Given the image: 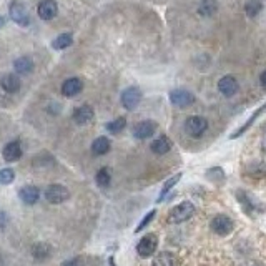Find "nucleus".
I'll list each match as a JSON object with an SVG mask.
<instances>
[{"label":"nucleus","instance_id":"nucleus-22","mask_svg":"<svg viewBox=\"0 0 266 266\" xmlns=\"http://www.w3.org/2000/svg\"><path fill=\"white\" fill-rule=\"evenodd\" d=\"M72 42H73L72 35H70V33H62V35H59V37L53 40L52 47L55 48V50H64V48L72 45Z\"/></svg>","mask_w":266,"mask_h":266},{"label":"nucleus","instance_id":"nucleus-27","mask_svg":"<svg viewBox=\"0 0 266 266\" xmlns=\"http://www.w3.org/2000/svg\"><path fill=\"white\" fill-rule=\"evenodd\" d=\"M125 127H127V120H125L123 117H120V118H117V120L107 123V130L110 133H120Z\"/></svg>","mask_w":266,"mask_h":266},{"label":"nucleus","instance_id":"nucleus-17","mask_svg":"<svg viewBox=\"0 0 266 266\" xmlns=\"http://www.w3.org/2000/svg\"><path fill=\"white\" fill-rule=\"evenodd\" d=\"M170 150H172V140L165 135L158 137L155 142L151 143V151L157 153V155H165V153H168Z\"/></svg>","mask_w":266,"mask_h":266},{"label":"nucleus","instance_id":"nucleus-26","mask_svg":"<svg viewBox=\"0 0 266 266\" xmlns=\"http://www.w3.org/2000/svg\"><path fill=\"white\" fill-rule=\"evenodd\" d=\"M178 180H181V173H177V175H175V177H172L170 180L166 181V183L163 185V188H162V193H160V198H158V201H163V200H165V197H166V192H168V190H172V188L178 183Z\"/></svg>","mask_w":266,"mask_h":266},{"label":"nucleus","instance_id":"nucleus-10","mask_svg":"<svg viewBox=\"0 0 266 266\" xmlns=\"http://www.w3.org/2000/svg\"><path fill=\"white\" fill-rule=\"evenodd\" d=\"M37 12H39V17L42 20H52L59 12L57 2H55V0H42V2L39 4Z\"/></svg>","mask_w":266,"mask_h":266},{"label":"nucleus","instance_id":"nucleus-28","mask_svg":"<svg viewBox=\"0 0 266 266\" xmlns=\"http://www.w3.org/2000/svg\"><path fill=\"white\" fill-rule=\"evenodd\" d=\"M215 10H216L215 0H203V4H201V7H200V13H201V15L210 17Z\"/></svg>","mask_w":266,"mask_h":266},{"label":"nucleus","instance_id":"nucleus-35","mask_svg":"<svg viewBox=\"0 0 266 266\" xmlns=\"http://www.w3.org/2000/svg\"><path fill=\"white\" fill-rule=\"evenodd\" d=\"M108 264H110V266H117V264H115V260H113V258H110V260H108Z\"/></svg>","mask_w":266,"mask_h":266},{"label":"nucleus","instance_id":"nucleus-33","mask_svg":"<svg viewBox=\"0 0 266 266\" xmlns=\"http://www.w3.org/2000/svg\"><path fill=\"white\" fill-rule=\"evenodd\" d=\"M260 82H261V85H263V87L266 88V70H264V72H263V73L260 75Z\"/></svg>","mask_w":266,"mask_h":266},{"label":"nucleus","instance_id":"nucleus-34","mask_svg":"<svg viewBox=\"0 0 266 266\" xmlns=\"http://www.w3.org/2000/svg\"><path fill=\"white\" fill-rule=\"evenodd\" d=\"M246 266H264V264L260 263V261H253V263H250V264H246Z\"/></svg>","mask_w":266,"mask_h":266},{"label":"nucleus","instance_id":"nucleus-9","mask_svg":"<svg viewBox=\"0 0 266 266\" xmlns=\"http://www.w3.org/2000/svg\"><path fill=\"white\" fill-rule=\"evenodd\" d=\"M157 131V123L151 122V120H145V122H140L135 125L133 128V135H135L138 140H146L153 137V133Z\"/></svg>","mask_w":266,"mask_h":266},{"label":"nucleus","instance_id":"nucleus-2","mask_svg":"<svg viewBox=\"0 0 266 266\" xmlns=\"http://www.w3.org/2000/svg\"><path fill=\"white\" fill-rule=\"evenodd\" d=\"M70 198V192L64 185H50L45 190V200L52 205H60Z\"/></svg>","mask_w":266,"mask_h":266},{"label":"nucleus","instance_id":"nucleus-3","mask_svg":"<svg viewBox=\"0 0 266 266\" xmlns=\"http://www.w3.org/2000/svg\"><path fill=\"white\" fill-rule=\"evenodd\" d=\"M208 128V122L203 117H190L185 122V131L193 138L201 137Z\"/></svg>","mask_w":266,"mask_h":266},{"label":"nucleus","instance_id":"nucleus-12","mask_svg":"<svg viewBox=\"0 0 266 266\" xmlns=\"http://www.w3.org/2000/svg\"><path fill=\"white\" fill-rule=\"evenodd\" d=\"M218 90L225 97H233L238 92V80L232 75H225L218 82Z\"/></svg>","mask_w":266,"mask_h":266},{"label":"nucleus","instance_id":"nucleus-23","mask_svg":"<svg viewBox=\"0 0 266 266\" xmlns=\"http://www.w3.org/2000/svg\"><path fill=\"white\" fill-rule=\"evenodd\" d=\"M95 181H97V185H100L103 188L108 186L110 181H111V172L108 170L107 166L100 168V170L97 172V175H95Z\"/></svg>","mask_w":266,"mask_h":266},{"label":"nucleus","instance_id":"nucleus-25","mask_svg":"<svg viewBox=\"0 0 266 266\" xmlns=\"http://www.w3.org/2000/svg\"><path fill=\"white\" fill-rule=\"evenodd\" d=\"M261 9H263V5L260 0H248L246 5H244V12H246L248 17H251V18H255L258 13L261 12Z\"/></svg>","mask_w":266,"mask_h":266},{"label":"nucleus","instance_id":"nucleus-31","mask_svg":"<svg viewBox=\"0 0 266 266\" xmlns=\"http://www.w3.org/2000/svg\"><path fill=\"white\" fill-rule=\"evenodd\" d=\"M7 220H9V216H7V213L0 212V230H4L7 226Z\"/></svg>","mask_w":266,"mask_h":266},{"label":"nucleus","instance_id":"nucleus-8","mask_svg":"<svg viewBox=\"0 0 266 266\" xmlns=\"http://www.w3.org/2000/svg\"><path fill=\"white\" fill-rule=\"evenodd\" d=\"M170 100L175 107H180V108H185V107H190L195 102V95L192 92L183 88H177V90H172L170 92Z\"/></svg>","mask_w":266,"mask_h":266},{"label":"nucleus","instance_id":"nucleus-5","mask_svg":"<svg viewBox=\"0 0 266 266\" xmlns=\"http://www.w3.org/2000/svg\"><path fill=\"white\" fill-rule=\"evenodd\" d=\"M233 228H235V223L226 215H216L215 218L212 220V230L216 235L226 236V235H230L233 232Z\"/></svg>","mask_w":266,"mask_h":266},{"label":"nucleus","instance_id":"nucleus-32","mask_svg":"<svg viewBox=\"0 0 266 266\" xmlns=\"http://www.w3.org/2000/svg\"><path fill=\"white\" fill-rule=\"evenodd\" d=\"M64 266H82V261L79 260V258H73V260H68L64 263Z\"/></svg>","mask_w":266,"mask_h":266},{"label":"nucleus","instance_id":"nucleus-30","mask_svg":"<svg viewBox=\"0 0 266 266\" xmlns=\"http://www.w3.org/2000/svg\"><path fill=\"white\" fill-rule=\"evenodd\" d=\"M155 215H157V212H155V210H151V212H150L148 215H146V216H145V218H143L142 221H140V225H138V226L135 228V233H140V232H142V230H143V228H145L146 225H148V223H150V221H151L153 218H155Z\"/></svg>","mask_w":266,"mask_h":266},{"label":"nucleus","instance_id":"nucleus-36","mask_svg":"<svg viewBox=\"0 0 266 266\" xmlns=\"http://www.w3.org/2000/svg\"><path fill=\"white\" fill-rule=\"evenodd\" d=\"M2 27H4V18L0 17V29H2Z\"/></svg>","mask_w":266,"mask_h":266},{"label":"nucleus","instance_id":"nucleus-20","mask_svg":"<svg viewBox=\"0 0 266 266\" xmlns=\"http://www.w3.org/2000/svg\"><path fill=\"white\" fill-rule=\"evenodd\" d=\"M13 68L17 70V73H29L33 70V62L29 57H20L13 62Z\"/></svg>","mask_w":266,"mask_h":266},{"label":"nucleus","instance_id":"nucleus-15","mask_svg":"<svg viewBox=\"0 0 266 266\" xmlns=\"http://www.w3.org/2000/svg\"><path fill=\"white\" fill-rule=\"evenodd\" d=\"M0 85L9 93H15L20 90V79L15 73H5L2 79H0Z\"/></svg>","mask_w":266,"mask_h":266},{"label":"nucleus","instance_id":"nucleus-21","mask_svg":"<svg viewBox=\"0 0 266 266\" xmlns=\"http://www.w3.org/2000/svg\"><path fill=\"white\" fill-rule=\"evenodd\" d=\"M153 266H177V258H175V255L165 251V253H160L153 260Z\"/></svg>","mask_w":266,"mask_h":266},{"label":"nucleus","instance_id":"nucleus-13","mask_svg":"<svg viewBox=\"0 0 266 266\" xmlns=\"http://www.w3.org/2000/svg\"><path fill=\"white\" fill-rule=\"evenodd\" d=\"M22 155H24L22 145H20L18 142L7 143L4 146V150H2V157L7 160V162H17V160H20V157H22Z\"/></svg>","mask_w":266,"mask_h":266},{"label":"nucleus","instance_id":"nucleus-1","mask_svg":"<svg viewBox=\"0 0 266 266\" xmlns=\"http://www.w3.org/2000/svg\"><path fill=\"white\" fill-rule=\"evenodd\" d=\"M193 215H195V205L190 201H183V203H180V205H177L172 210L166 220H168V223L177 225V223H183L186 220H190Z\"/></svg>","mask_w":266,"mask_h":266},{"label":"nucleus","instance_id":"nucleus-24","mask_svg":"<svg viewBox=\"0 0 266 266\" xmlns=\"http://www.w3.org/2000/svg\"><path fill=\"white\" fill-rule=\"evenodd\" d=\"M264 110H266V103L263 105V107H260V108H258V110L255 111L253 115H251V118H250V120H248L246 123H244V125H243V127H241L240 130H238V131H235V133H233V135H232V138H238V137H240V135H243V133L246 131V130H248V128L251 127V125H253V122H255L256 118H258V117H260V115L263 113Z\"/></svg>","mask_w":266,"mask_h":266},{"label":"nucleus","instance_id":"nucleus-11","mask_svg":"<svg viewBox=\"0 0 266 266\" xmlns=\"http://www.w3.org/2000/svg\"><path fill=\"white\" fill-rule=\"evenodd\" d=\"M18 197L25 205H35L40 200V190L35 185H27L24 188H20Z\"/></svg>","mask_w":266,"mask_h":266},{"label":"nucleus","instance_id":"nucleus-6","mask_svg":"<svg viewBox=\"0 0 266 266\" xmlns=\"http://www.w3.org/2000/svg\"><path fill=\"white\" fill-rule=\"evenodd\" d=\"M10 17L15 24L27 27L30 24V13L22 2H12L10 5Z\"/></svg>","mask_w":266,"mask_h":266},{"label":"nucleus","instance_id":"nucleus-18","mask_svg":"<svg viewBox=\"0 0 266 266\" xmlns=\"http://www.w3.org/2000/svg\"><path fill=\"white\" fill-rule=\"evenodd\" d=\"M50 255H52L50 244H47V243H37V244H33L32 256L35 258V260L44 261V260H47V258H50Z\"/></svg>","mask_w":266,"mask_h":266},{"label":"nucleus","instance_id":"nucleus-7","mask_svg":"<svg viewBox=\"0 0 266 266\" xmlns=\"http://www.w3.org/2000/svg\"><path fill=\"white\" fill-rule=\"evenodd\" d=\"M142 102V90L138 87H128L122 93V105L127 110H135Z\"/></svg>","mask_w":266,"mask_h":266},{"label":"nucleus","instance_id":"nucleus-16","mask_svg":"<svg viewBox=\"0 0 266 266\" xmlns=\"http://www.w3.org/2000/svg\"><path fill=\"white\" fill-rule=\"evenodd\" d=\"M83 90V83L80 79H68L64 82V85H62V93L65 97H75L79 95Z\"/></svg>","mask_w":266,"mask_h":266},{"label":"nucleus","instance_id":"nucleus-4","mask_svg":"<svg viewBox=\"0 0 266 266\" xmlns=\"http://www.w3.org/2000/svg\"><path fill=\"white\" fill-rule=\"evenodd\" d=\"M157 246H158V238L157 235L150 233V235H145L142 240L138 241L137 251L142 258H150L157 251Z\"/></svg>","mask_w":266,"mask_h":266},{"label":"nucleus","instance_id":"nucleus-19","mask_svg":"<svg viewBox=\"0 0 266 266\" xmlns=\"http://www.w3.org/2000/svg\"><path fill=\"white\" fill-rule=\"evenodd\" d=\"M110 150V140L107 137H99L92 143V153L97 157H102L105 153H108Z\"/></svg>","mask_w":266,"mask_h":266},{"label":"nucleus","instance_id":"nucleus-29","mask_svg":"<svg viewBox=\"0 0 266 266\" xmlns=\"http://www.w3.org/2000/svg\"><path fill=\"white\" fill-rule=\"evenodd\" d=\"M13 180H15V173H13L12 168H4V170H0V183L2 185H10Z\"/></svg>","mask_w":266,"mask_h":266},{"label":"nucleus","instance_id":"nucleus-14","mask_svg":"<svg viewBox=\"0 0 266 266\" xmlns=\"http://www.w3.org/2000/svg\"><path fill=\"white\" fill-rule=\"evenodd\" d=\"M93 118V108L90 105H82V107L75 108L73 111V120L79 125H87L88 122H92Z\"/></svg>","mask_w":266,"mask_h":266}]
</instances>
